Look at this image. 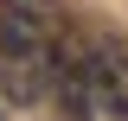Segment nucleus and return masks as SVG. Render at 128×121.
Instances as JSON below:
<instances>
[{"mask_svg": "<svg viewBox=\"0 0 128 121\" xmlns=\"http://www.w3.org/2000/svg\"><path fill=\"white\" fill-rule=\"evenodd\" d=\"M64 32L58 0H0V58H51Z\"/></svg>", "mask_w": 128, "mask_h": 121, "instance_id": "f03ea898", "label": "nucleus"}, {"mask_svg": "<svg viewBox=\"0 0 128 121\" xmlns=\"http://www.w3.org/2000/svg\"><path fill=\"white\" fill-rule=\"evenodd\" d=\"M51 102L64 108V121H90L96 115V38H83L77 26L51 51Z\"/></svg>", "mask_w": 128, "mask_h": 121, "instance_id": "f257e3e1", "label": "nucleus"}, {"mask_svg": "<svg viewBox=\"0 0 128 121\" xmlns=\"http://www.w3.org/2000/svg\"><path fill=\"white\" fill-rule=\"evenodd\" d=\"M0 96L13 108H32L38 96H51V58H0Z\"/></svg>", "mask_w": 128, "mask_h": 121, "instance_id": "7ed1b4c3", "label": "nucleus"}, {"mask_svg": "<svg viewBox=\"0 0 128 121\" xmlns=\"http://www.w3.org/2000/svg\"><path fill=\"white\" fill-rule=\"evenodd\" d=\"M96 108L102 115H128V58L115 45H96Z\"/></svg>", "mask_w": 128, "mask_h": 121, "instance_id": "20e7f679", "label": "nucleus"}]
</instances>
